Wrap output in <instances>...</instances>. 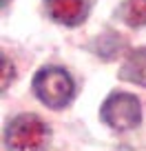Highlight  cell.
Listing matches in <instances>:
<instances>
[{"label":"cell","instance_id":"cell-7","mask_svg":"<svg viewBox=\"0 0 146 151\" xmlns=\"http://www.w3.org/2000/svg\"><path fill=\"white\" fill-rule=\"evenodd\" d=\"M9 76H11V71H9V60H7V58H2V89H7V87H9Z\"/></svg>","mask_w":146,"mask_h":151},{"label":"cell","instance_id":"cell-1","mask_svg":"<svg viewBox=\"0 0 146 151\" xmlns=\"http://www.w3.org/2000/svg\"><path fill=\"white\" fill-rule=\"evenodd\" d=\"M49 142V129L38 116L22 113L5 129L7 151H44Z\"/></svg>","mask_w":146,"mask_h":151},{"label":"cell","instance_id":"cell-5","mask_svg":"<svg viewBox=\"0 0 146 151\" xmlns=\"http://www.w3.org/2000/svg\"><path fill=\"white\" fill-rule=\"evenodd\" d=\"M120 78L133 82V85L146 87V47L133 49L126 56L122 69H120Z\"/></svg>","mask_w":146,"mask_h":151},{"label":"cell","instance_id":"cell-2","mask_svg":"<svg viewBox=\"0 0 146 151\" xmlns=\"http://www.w3.org/2000/svg\"><path fill=\"white\" fill-rule=\"evenodd\" d=\"M33 93L51 109H62L73 100L75 85L60 67H42L33 78Z\"/></svg>","mask_w":146,"mask_h":151},{"label":"cell","instance_id":"cell-4","mask_svg":"<svg viewBox=\"0 0 146 151\" xmlns=\"http://www.w3.org/2000/svg\"><path fill=\"white\" fill-rule=\"evenodd\" d=\"M47 14L56 22L75 27L89 14V0H44Z\"/></svg>","mask_w":146,"mask_h":151},{"label":"cell","instance_id":"cell-6","mask_svg":"<svg viewBox=\"0 0 146 151\" xmlns=\"http://www.w3.org/2000/svg\"><path fill=\"white\" fill-rule=\"evenodd\" d=\"M120 18L128 27H146V0H124Z\"/></svg>","mask_w":146,"mask_h":151},{"label":"cell","instance_id":"cell-3","mask_svg":"<svg viewBox=\"0 0 146 151\" xmlns=\"http://www.w3.org/2000/svg\"><path fill=\"white\" fill-rule=\"evenodd\" d=\"M102 120L115 131H128L142 122V104L135 96L115 91L102 104Z\"/></svg>","mask_w":146,"mask_h":151},{"label":"cell","instance_id":"cell-8","mask_svg":"<svg viewBox=\"0 0 146 151\" xmlns=\"http://www.w3.org/2000/svg\"><path fill=\"white\" fill-rule=\"evenodd\" d=\"M7 2H9V0H2V5H7Z\"/></svg>","mask_w":146,"mask_h":151}]
</instances>
